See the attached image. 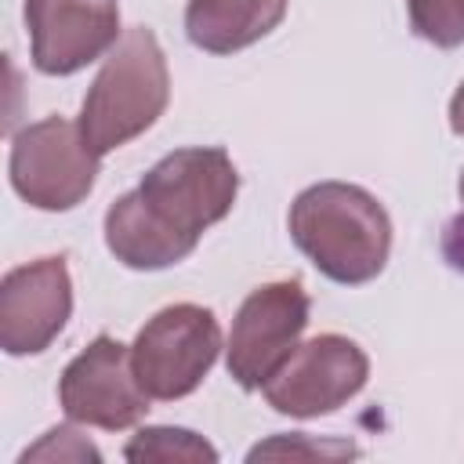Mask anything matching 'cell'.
I'll return each instance as SVG.
<instances>
[{
  "label": "cell",
  "instance_id": "ac0fdd59",
  "mask_svg": "<svg viewBox=\"0 0 464 464\" xmlns=\"http://www.w3.org/2000/svg\"><path fill=\"white\" fill-rule=\"evenodd\" d=\"M457 192H460V199H464V170H460V181H457Z\"/></svg>",
  "mask_w": 464,
  "mask_h": 464
},
{
  "label": "cell",
  "instance_id": "5b68a950",
  "mask_svg": "<svg viewBox=\"0 0 464 464\" xmlns=\"http://www.w3.org/2000/svg\"><path fill=\"white\" fill-rule=\"evenodd\" d=\"M94 174L98 156L65 116L29 123L11 141V185L36 210H72L94 188Z\"/></svg>",
  "mask_w": 464,
  "mask_h": 464
},
{
  "label": "cell",
  "instance_id": "e0dca14e",
  "mask_svg": "<svg viewBox=\"0 0 464 464\" xmlns=\"http://www.w3.org/2000/svg\"><path fill=\"white\" fill-rule=\"evenodd\" d=\"M450 127L457 134H464V80H460V87H457V94L450 102Z\"/></svg>",
  "mask_w": 464,
  "mask_h": 464
},
{
  "label": "cell",
  "instance_id": "52a82bcc",
  "mask_svg": "<svg viewBox=\"0 0 464 464\" xmlns=\"http://www.w3.org/2000/svg\"><path fill=\"white\" fill-rule=\"evenodd\" d=\"M370 377L366 352L341 337L319 334L294 348V355L265 381V399L286 417H319L344 406Z\"/></svg>",
  "mask_w": 464,
  "mask_h": 464
},
{
  "label": "cell",
  "instance_id": "30bf717a",
  "mask_svg": "<svg viewBox=\"0 0 464 464\" xmlns=\"http://www.w3.org/2000/svg\"><path fill=\"white\" fill-rule=\"evenodd\" d=\"M72 312V283L65 257H40L18 265L0 283V344L7 355H36L62 330Z\"/></svg>",
  "mask_w": 464,
  "mask_h": 464
},
{
  "label": "cell",
  "instance_id": "6da1fadb",
  "mask_svg": "<svg viewBox=\"0 0 464 464\" xmlns=\"http://www.w3.org/2000/svg\"><path fill=\"white\" fill-rule=\"evenodd\" d=\"M239 192L225 149H178L105 210V243L127 268L156 272L188 257Z\"/></svg>",
  "mask_w": 464,
  "mask_h": 464
},
{
  "label": "cell",
  "instance_id": "3957f363",
  "mask_svg": "<svg viewBox=\"0 0 464 464\" xmlns=\"http://www.w3.org/2000/svg\"><path fill=\"white\" fill-rule=\"evenodd\" d=\"M170 76L167 58L152 29L134 25L127 29L116 47L105 54L83 109H80V134L94 156H105L130 138L145 134L167 109Z\"/></svg>",
  "mask_w": 464,
  "mask_h": 464
},
{
  "label": "cell",
  "instance_id": "9a60e30c",
  "mask_svg": "<svg viewBox=\"0 0 464 464\" xmlns=\"http://www.w3.org/2000/svg\"><path fill=\"white\" fill-rule=\"evenodd\" d=\"M261 457H355V446L348 442H315L308 435H276L261 446L250 450V460H261Z\"/></svg>",
  "mask_w": 464,
  "mask_h": 464
},
{
  "label": "cell",
  "instance_id": "7c38bea8",
  "mask_svg": "<svg viewBox=\"0 0 464 464\" xmlns=\"http://www.w3.org/2000/svg\"><path fill=\"white\" fill-rule=\"evenodd\" d=\"M123 457L138 464L145 460H218V450L185 428H141L127 442Z\"/></svg>",
  "mask_w": 464,
  "mask_h": 464
},
{
  "label": "cell",
  "instance_id": "7a4b0ae2",
  "mask_svg": "<svg viewBox=\"0 0 464 464\" xmlns=\"http://www.w3.org/2000/svg\"><path fill=\"white\" fill-rule=\"evenodd\" d=\"M290 239L334 283H370L392 250L388 210L359 185L319 181L290 203Z\"/></svg>",
  "mask_w": 464,
  "mask_h": 464
},
{
  "label": "cell",
  "instance_id": "2e32d148",
  "mask_svg": "<svg viewBox=\"0 0 464 464\" xmlns=\"http://www.w3.org/2000/svg\"><path fill=\"white\" fill-rule=\"evenodd\" d=\"M442 250H446V257H450L453 268H464V214L450 221L446 239H442Z\"/></svg>",
  "mask_w": 464,
  "mask_h": 464
},
{
  "label": "cell",
  "instance_id": "8fae6325",
  "mask_svg": "<svg viewBox=\"0 0 464 464\" xmlns=\"http://www.w3.org/2000/svg\"><path fill=\"white\" fill-rule=\"evenodd\" d=\"M290 0H188L185 33L199 51L232 54L268 36Z\"/></svg>",
  "mask_w": 464,
  "mask_h": 464
},
{
  "label": "cell",
  "instance_id": "ba28073f",
  "mask_svg": "<svg viewBox=\"0 0 464 464\" xmlns=\"http://www.w3.org/2000/svg\"><path fill=\"white\" fill-rule=\"evenodd\" d=\"M58 402L69 420L94 424L105 431H123L145 417L149 392L134 373L130 352L109 334H98L65 366L58 381Z\"/></svg>",
  "mask_w": 464,
  "mask_h": 464
},
{
  "label": "cell",
  "instance_id": "8992f818",
  "mask_svg": "<svg viewBox=\"0 0 464 464\" xmlns=\"http://www.w3.org/2000/svg\"><path fill=\"white\" fill-rule=\"evenodd\" d=\"M312 297L297 279H276L246 294L228 334V373L239 388L254 392L294 355L308 326Z\"/></svg>",
  "mask_w": 464,
  "mask_h": 464
},
{
  "label": "cell",
  "instance_id": "5bb4252c",
  "mask_svg": "<svg viewBox=\"0 0 464 464\" xmlns=\"http://www.w3.org/2000/svg\"><path fill=\"white\" fill-rule=\"evenodd\" d=\"M22 460H102V453L72 428H51L36 446L22 453Z\"/></svg>",
  "mask_w": 464,
  "mask_h": 464
},
{
  "label": "cell",
  "instance_id": "277c9868",
  "mask_svg": "<svg viewBox=\"0 0 464 464\" xmlns=\"http://www.w3.org/2000/svg\"><path fill=\"white\" fill-rule=\"evenodd\" d=\"M221 352V326L210 308L170 304L156 312L130 344V362L149 399H181L199 388Z\"/></svg>",
  "mask_w": 464,
  "mask_h": 464
},
{
  "label": "cell",
  "instance_id": "9c48e42d",
  "mask_svg": "<svg viewBox=\"0 0 464 464\" xmlns=\"http://www.w3.org/2000/svg\"><path fill=\"white\" fill-rule=\"evenodd\" d=\"M33 65L47 76H69L116 47V0H25Z\"/></svg>",
  "mask_w": 464,
  "mask_h": 464
},
{
  "label": "cell",
  "instance_id": "4fadbf2b",
  "mask_svg": "<svg viewBox=\"0 0 464 464\" xmlns=\"http://www.w3.org/2000/svg\"><path fill=\"white\" fill-rule=\"evenodd\" d=\"M410 25L420 40L435 47L464 44V0H406Z\"/></svg>",
  "mask_w": 464,
  "mask_h": 464
}]
</instances>
